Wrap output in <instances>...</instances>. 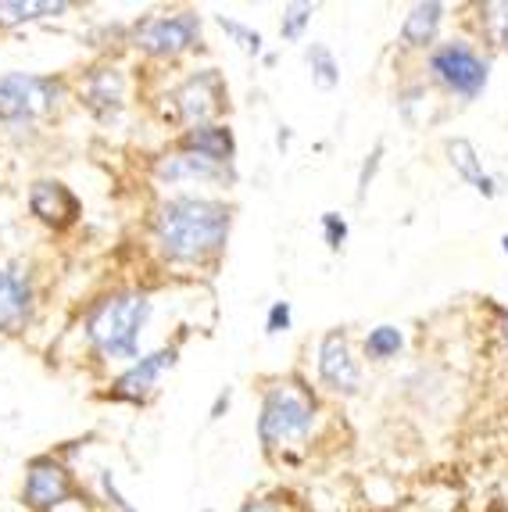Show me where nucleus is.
<instances>
[{
  "label": "nucleus",
  "instance_id": "obj_1",
  "mask_svg": "<svg viewBox=\"0 0 508 512\" xmlns=\"http://www.w3.org/2000/svg\"><path fill=\"white\" fill-rule=\"evenodd\" d=\"M233 230V208L219 197L179 194L161 201L151 215V240L165 262L208 265L219 262Z\"/></svg>",
  "mask_w": 508,
  "mask_h": 512
},
{
  "label": "nucleus",
  "instance_id": "obj_2",
  "mask_svg": "<svg viewBox=\"0 0 508 512\" xmlns=\"http://www.w3.org/2000/svg\"><path fill=\"white\" fill-rule=\"evenodd\" d=\"M151 298L144 291H111L90 305L83 337L101 362H136L140 333L151 319Z\"/></svg>",
  "mask_w": 508,
  "mask_h": 512
},
{
  "label": "nucleus",
  "instance_id": "obj_3",
  "mask_svg": "<svg viewBox=\"0 0 508 512\" xmlns=\"http://www.w3.org/2000/svg\"><path fill=\"white\" fill-rule=\"evenodd\" d=\"M319 423V402L301 380H276L265 387L258 412V441L265 452L308 441Z\"/></svg>",
  "mask_w": 508,
  "mask_h": 512
},
{
  "label": "nucleus",
  "instance_id": "obj_4",
  "mask_svg": "<svg viewBox=\"0 0 508 512\" xmlns=\"http://www.w3.org/2000/svg\"><path fill=\"white\" fill-rule=\"evenodd\" d=\"M426 72L444 94L458 97V101H476L491 83V61L483 58L469 40L437 43L426 58Z\"/></svg>",
  "mask_w": 508,
  "mask_h": 512
},
{
  "label": "nucleus",
  "instance_id": "obj_5",
  "mask_svg": "<svg viewBox=\"0 0 508 512\" xmlns=\"http://www.w3.org/2000/svg\"><path fill=\"white\" fill-rule=\"evenodd\" d=\"M65 83L58 76L36 72H4L0 76V122L4 126H29L58 108Z\"/></svg>",
  "mask_w": 508,
  "mask_h": 512
},
{
  "label": "nucleus",
  "instance_id": "obj_6",
  "mask_svg": "<svg viewBox=\"0 0 508 512\" xmlns=\"http://www.w3.org/2000/svg\"><path fill=\"white\" fill-rule=\"evenodd\" d=\"M201 43V15L176 11V15H147L133 26V47L147 58H179Z\"/></svg>",
  "mask_w": 508,
  "mask_h": 512
},
{
  "label": "nucleus",
  "instance_id": "obj_7",
  "mask_svg": "<svg viewBox=\"0 0 508 512\" xmlns=\"http://www.w3.org/2000/svg\"><path fill=\"white\" fill-rule=\"evenodd\" d=\"M226 83H222L219 69H197L183 83L172 90V104H176V119L187 129L208 126L215 115L226 111Z\"/></svg>",
  "mask_w": 508,
  "mask_h": 512
},
{
  "label": "nucleus",
  "instance_id": "obj_8",
  "mask_svg": "<svg viewBox=\"0 0 508 512\" xmlns=\"http://www.w3.org/2000/svg\"><path fill=\"white\" fill-rule=\"evenodd\" d=\"M76 498H79V487L61 459H54V455H36L26 466L22 502L33 512H58L61 505L76 502Z\"/></svg>",
  "mask_w": 508,
  "mask_h": 512
},
{
  "label": "nucleus",
  "instance_id": "obj_9",
  "mask_svg": "<svg viewBox=\"0 0 508 512\" xmlns=\"http://www.w3.org/2000/svg\"><path fill=\"white\" fill-rule=\"evenodd\" d=\"M315 373H319V384L330 394L340 398H351L362 387V366H358L355 351H351L348 330H326L319 341V355H315Z\"/></svg>",
  "mask_w": 508,
  "mask_h": 512
},
{
  "label": "nucleus",
  "instance_id": "obj_10",
  "mask_svg": "<svg viewBox=\"0 0 508 512\" xmlns=\"http://www.w3.org/2000/svg\"><path fill=\"white\" fill-rule=\"evenodd\" d=\"M176 359H179L176 344L151 351V355H144V359H136L133 366H129L126 373L111 384L108 398H115V402H129V405H147L154 398V391H158V380L176 366Z\"/></svg>",
  "mask_w": 508,
  "mask_h": 512
},
{
  "label": "nucleus",
  "instance_id": "obj_11",
  "mask_svg": "<svg viewBox=\"0 0 508 512\" xmlns=\"http://www.w3.org/2000/svg\"><path fill=\"white\" fill-rule=\"evenodd\" d=\"M36 291L18 265H0V333H22L33 319Z\"/></svg>",
  "mask_w": 508,
  "mask_h": 512
},
{
  "label": "nucleus",
  "instance_id": "obj_12",
  "mask_svg": "<svg viewBox=\"0 0 508 512\" xmlns=\"http://www.w3.org/2000/svg\"><path fill=\"white\" fill-rule=\"evenodd\" d=\"M154 180L158 183H233L237 172L229 169V165L204 158V154L176 151L154 162Z\"/></svg>",
  "mask_w": 508,
  "mask_h": 512
},
{
  "label": "nucleus",
  "instance_id": "obj_13",
  "mask_svg": "<svg viewBox=\"0 0 508 512\" xmlns=\"http://www.w3.org/2000/svg\"><path fill=\"white\" fill-rule=\"evenodd\" d=\"M79 97L90 111H94L101 122L119 119V111L126 108V76H122L115 65H101V69H90L79 86Z\"/></svg>",
  "mask_w": 508,
  "mask_h": 512
},
{
  "label": "nucleus",
  "instance_id": "obj_14",
  "mask_svg": "<svg viewBox=\"0 0 508 512\" xmlns=\"http://www.w3.org/2000/svg\"><path fill=\"white\" fill-rule=\"evenodd\" d=\"M29 212H33L43 226H51V230H68V226L83 215V205H79V197L72 194L65 183L40 180L29 190Z\"/></svg>",
  "mask_w": 508,
  "mask_h": 512
},
{
  "label": "nucleus",
  "instance_id": "obj_15",
  "mask_svg": "<svg viewBox=\"0 0 508 512\" xmlns=\"http://www.w3.org/2000/svg\"><path fill=\"white\" fill-rule=\"evenodd\" d=\"M179 151L204 154V158H212V162L233 169V162H237V137H233V129L222 126V122H208V126L183 129Z\"/></svg>",
  "mask_w": 508,
  "mask_h": 512
},
{
  "label": "nucleus",
  "instance_id": "obj_16",
  "mask_svg": "<svg viewBox=\"0 0 508 512\" xmlns=\"http://www.w3.org/2000/svg\"><path fill=\"white\" fill-rule=\"evenodd\" d=\"M444 151H448L451 169H455L458 176H462V180L476 190V194L487 197V201L501 194V180H494V176H487V172H483L480 154H476V147L469 144L466 137H451L448 144H444Z\"/></svg>",
  "mask_w": 508,
  "mask_h": 512
},
{
  "label": "nucleus",
  "instance_id": "obj_17",
  "mask_svg": "<svg viewBox=\"0 0 508 512\" xmlns=\"http://www.w3.org/2000/svg\"><path fill=\"white\" fill-rule=\"evenodd\" d=\"M444 22V4H415L412 11L401 22V47H412V51H426V47H437V33H441Z\"/></svg>",
  "mask_w": 508,
  "mask_h": 512
},
{
  "label": "nucleus",
  "instance_id": "obj_18",
  "mask_svg": "<svg viewBox=\"0 0 508 512\" xmlns=\"http://www.w3.org/2000/svg\"><path fill=\"white\" fill-rule=\"evenodd\" d=\"M72 11L65 0H0V26H26L40 18H58Z\"/></svg>",
  "mask_w": 508,
  "mask_h": 512
},
{
  "label": "nucleus",
  "instance_id": "obj_19",
  "mask_svg": "<svg viewBox=\"0 0 508 512\" xmlns=\"http://www.w3.org/2000/svg\"><path fill=\"white\" fill-rule=\"evenodd\" d=\"M405 348V333H401V326H376V330L365 333V359H373V362H387L394 359L398 351Z\"/></svg>",
  "mask_w": 508,
  "mask_h": 512
},
{
  "label": "nucleus",
  "instance_id": "obj_20",
  "mask_svg": "<svg viewBox=\"0 0 508 512\" xmlns=\"http://www.w3.org/2000/svg\"><path fill=\"white\" fill-rule=\"evenodd\" d=\"M305 61H308V69H312V79L319 90H333V86L340 83V61L333 58V51L326 43H312L305 51Z\"/></svg>",
  "mask_w": 508,
  "mask_h": 512
},
{
  "label": "nucleus",
  "instance_id": "obj_21",
  "mask_svg": "<svg viewBox=\"0 0 508 512\" xmlns=\"http://www.w3.org/2000/svg\"><path fill=\"white\" fill-rule=\"evenodd\" d=\"M480 26L487 33V40L501 51H508V0H491L480 4Z\"/></svg>",
  "mask_w": 508,
  "mask_h": 512
},
{
  "label": "nucleus",
  "instance_id": "obj_22",
  "mask_svg": "<svg viewBox=\"0 0 508 512\" xmlns=\"http://www.w3.org/2000/svg\"><path fill=\"white\" fill-rule=\"evenodd\" d=\"M315 15V4H287L283 8V22H280V36L287 43H297L301 36H305L308 22H312Z\"/></svg>",
  "mask_w": 508,
  "mask_h": 512
},
{
  "label": "nucleus",
  "instance_id": "obj_23",
  "mask_svg": "<svg viewBox=\"0 0 508 512\" xmlns=\"http://www.w3.org/2000/svg\"><path fill=\"white\" fill-rule=\"evenodd\" d=\"M219 29L222 33H229L233 40H237V47L240 51H247V54H262V33L258 29H251V26H244V22H237V18H226V15H219Z\"/></svg>",
  "mask_w": 508,
  "mask_h": 512
},
{
  "label": "nucleus",
  "instance_id": "obj_24",
  "mask_svg": "<svg viewBox=\"0 0 508 512\" xmlns=\"http://www.w3.org/2000/svg\"><path fill=\"white\" fill-rule=\"evenodd\" d=\"M322 237H326V248L330 251H344V244H348V219L340 212H322Z\"/></svg>",
  "mask_w": 508,
  "mask_h": 512
},
{
  "label": "nucleus",
  "instance_id": "obj_25",
  "mask_svg": "<svg viewBox=\"0 0 508 512\" xmlns=\"http://www.w3.org/2000/svg\"><path fill=\"white\" fill-rule=\"evenodd\" d=\"M380 165H383V144H376L373 151L365 154V162H362V169H358V183H355V201H365V194H369V187H373V180H376V172H380Z\"/></svg>",
  "mask_w": 508,
  "mask_h": 512
},
{
  "label": "nucleus",
  "instance_id": "obj_26",
  "mask_svg": "<svg viewBox=\"0 0 508 512\" xmlns=\"http://www.w3.org/2000/svg\"><path fill=\"white\" fill-rule=\"evenodd\" d=\"M290 323H294V308H290V301H272L269 316H265V333H269V337L287 333Z\"/></svg>",
  "mask_w": 508,
  "mask_h": 512
},
{
  "label": "nucleus",
  "instance_id": "obj_27",
  "mask_svg": "<svg viewBox=\"0 0 508 512\" xmlns=\"http://www.w3.org/2000/svg\"><path fill=\"white\" fill-rule=\"evenodd\" d=\"M101 487H104V495H108V502L115 505L119 512H136L133 505L119 495V487H115V477H111V473H101Z\"/></svg>",
  "mask_w": 508,
  "mask_h": 512
},
{
  "label": "nucleus",
  "instance_id": "obj_28",
  "mask_svg": "<svg viewBox=\"0 0 508 512\" xmlns=\"http://www.w3.org/2000/svg\"><path fill=\"white\" fill-rule=\"evenodd\" d=\"M237 512H283L276 502H269V498H251V502H244Z\"/></svg>",
  "mask_w": 508,
  "mask_h": 512
},
{
  "label": "nucleus",
  "instance_id": "obj_29",
  "mask_svg": "<svg viewBox=\"0 0 508 512\" xmlns=\"http://www.w3.org/2000/svg\"><path fill=\"white\" fill-rule=\"evenodd\" d=\"M229 398H233V391H219V398H215V405H212V419H222V412L229 409Z\"/></svg>",
  "mask_w": 508,
  "mask_h": 512
},
{
  "label": "nucleus",
  "instance_id": "obj_30",
  "mask_svg": "<svg viewBox=\"0 0 508 512\" xmlns=\"http://www.w3.org/2000/svg\"><path fill=\"white\" fill-rule=\"evenodd\" d=\"M494 312H498V330H501V337L508 341V312H505V308H494Z\"/></svg>",
  "mask_w": 508,
  "mask_h": 512
},
{
  "label": "nucleus",
  "instance_id": "obj_31",
  "mask_svg": "<svg viewBox=\"0 0 508 512\" xmlns=\"http://www.w3.org/2000/svg\"><path fill=\"white\" fill-rule=\"evenodd\" d=\"M501 251H505V255H508V233H505V237H501Z\"/></svg>",
  "mask_w": 508,
  "mask_h": 512
},
{
  "label": "nucleus",
  "instance_id": "obj_32",
  "mask_svg": "<svg viewBox=\"0 0 508 512\" xmlns=\"http://www.w3.org/2000/svg\"><path fill=\"white\" fill-rule=\"evenodd\" d=\"M204 512H215V509H204Z\"/></svg>",
  "mask_w": 508,
  "mask_h": 512
}]
</instances>
